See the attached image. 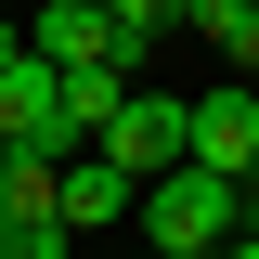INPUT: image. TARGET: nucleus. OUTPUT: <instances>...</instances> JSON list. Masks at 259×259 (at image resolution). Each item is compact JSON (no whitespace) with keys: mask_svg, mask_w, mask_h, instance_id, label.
I'll return each mask as SVG.
<instances>
[{"mask_svg":"<svg viewBox=\"0 0 259 259\" xmlns=\"http://www.w3.org/2000/svg\"><path fill=\"white\" fill-rule=\"evenodd\" d=\"M130 221H143V246H168V259H221L233 233H246V207H233V182L221 168H156V182L130 194Z\"/></svg>","mask_w":259,"mask_h":259,"instance_id":"f257e3e1","label":"nucleus"},{"mask_svg":"<svg viewBox=\"0 0 259 259\" xmlns=\"http://www.w3.org/2000/svg\"><path fill=\"white\" fill-rule=\"evenodd\" d=\"M0 143H13V156H91V143H78V130H65V65H39V52H13L0 65Z\"/></svg>","mask_w":259,"mask_h":259,"instance_id":"f03ea898","label":"nucleus"},{"mask_svg":"<svg viewBox=\"0 0 259 259\" xmlns=\"http://www.w3.org/2000/svg\"><path fill=\"white\" fill-rule=\"evenodd\" d=\"M182 143H194V104H182V91H143V78H130V104H117V130H104L91 156H117L130 182H156V168H182Z\"/></svg>","mask_w":259,"mask_h":259,"instance_id":"7ed1b4c3","label":"nucleus"},{"mask_svg":"<svg viewBox=\"0 0 259 259\" xmlns=\"http://www.w3.org/2000/svg\"><path fill=\"white\" fill-rule=\"evenodd\" d=\"M194 168H221V182H246V156H259V104H246V78H221V91H194V143H182Z\"/></svg>","mask_w":259,"mask_h":259,"instance_id":"20e7f679","label":"nucleus"},{"mask_svg":"<svg viewBox=\"0 0 259 259\" xmlns=\"http://www.w3.org/2000/svg\"><path fill=\"white\" fill-rule=\"evenodd\" d=\"M26 52L39 65H117V13L104 0H26Z\"/></svg>","mask_w":259,"mask_h":259,"instance_id":"39448f33","label":"nucleus"},{"mask_svg":"<svg viewBox=\"0 0 259 259\" xmlns=\"http://www.w3.org/2000/svg\"><path fill=\"white\" fill-rule=\"evenodd\" d=\"M130 194H143V182H130L117 156H65L52 168V221L65 233H104V221H130Z\"/></svg>","mask_w":259,"mask_h":259,"instance_id":"423d86ee","label":"nucleus"},{"mask_svg":"<svg viewBox=\"0 0 259 259\" xmlns=\"http://www.w3.org/2000/svg\"><path fill=\"white\" fill-rule=\"evenodd\" d=\"M117 104H130V65H65V130H78V143H104Z\"/></svg>","mask_w":259,"mask_h":259,"instance_id":"0eeeda50","label":"nucleus"},{"mask_svg":"<svg viewBox=\"0 0 259 259\" xmlns=\"http://www.w3.org/2000/svg\"><path fill=\"white\" fill-rule=\"evenodd\" d=\"M182 26H194V39H221V65H233V78H259V0H194Z\"/></svg>","mask_w":259,"mask_h":259,"instance_id":"6e6552de","label":"nucleus"},{"mask_svg":"<svg viewBox=\"0 0 259 259\" xmlns=\"http://www.w3.org/2000/svg\"><path fill=\"white\" fill-rule=\"evenodd\" d=\"M0 221H52V156H13L0 168Z\"/></svg>","mask_w":259,"mask_h":259,"instance_id":"1a4fd4ad","label":"nucleus"},{"mask_svg":"<svg viewBox=\"0 0 259 259\" xmlns=\"http://www.w3.org/2000/svg\"><path fill=\"white\" fill-rule=\"evenodd\" d=\"M0 259H65V221H0Z\"/></svg>","mask_w":259,"mask_h":259,"instance_id":"9d476101","label":"nucleus"},{"mask_svg":"<svg viewBox=\"0 0 259 259\" xmlns=\"http://www.w3.org/2000/svg\"><path fill=\"white\" fill-rule=\"evenodd\" d=\"M233 207H246V233H259V156H246V182H233Z\"/></svg>","mask_w":259,"mask_h":259,"instance_id":"9b49d317","label":"nucleus"},{"mask_svg":"<svg viewBox=\"0 0 259 259\" xmlns=\"http://www.w3.org/2000/svg\"><path fill=\"white\" fill-rule=\"evenodd\" d=\"M13 52H26V26H13V13H0V65H13Z\"/></svg>","mask_w":259,"mask_h":259,"instance_id":"f8f14e48","label":"nucleus"},{"mask_svg":"<svg viewBox=\"0 0 259 259\" xmlns=\"http://www.w3.org/2000/svg\"><path fill=\"white\" fill-rule=\"evenodd\" d=\"M221 259H259V233H233V246H221Z\"/></svg>","mask_w":259,"mask_h":259,"instance_id":"ddd939ff","label":"nucleus"},{"mask_svg":"<svg viewBox=\"0 0 259 259\" xmlns=\"http://www.w3.org/2000/svg\"><path fill=\"white\" fill-rule=\"evenodd\" d=\"M0 168H13V143H0Z\"/></svg>","mask_w":259,"mask_h":259,"instance_id":"4468645a","label":"nucleus"},{"mask_svg":"<svg viewBox=\"0 0 259 259\" xmlns=\"http://www.w3.org/2000/svg\"><path fill=\"white\" fill-rule=\"evenodd\" d=\"M156 259H168V246H156Z\"/></svg>","mask_w":259,"mask_h":259,"instance_id":"2eb2a0df","label":"nucleus"}]
</instances>
